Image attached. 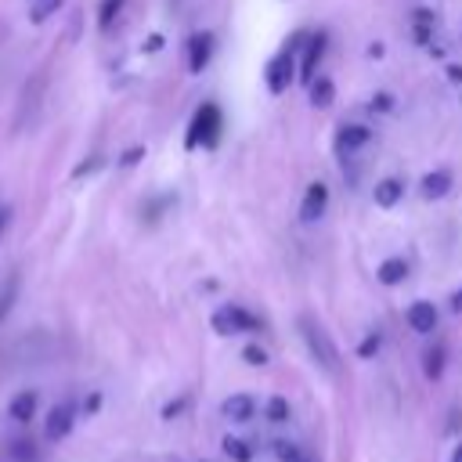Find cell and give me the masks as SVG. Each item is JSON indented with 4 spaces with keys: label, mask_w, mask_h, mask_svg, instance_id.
Returning <instances> with one entry per match:
<instances>
[{
    "label": "cell",
    "mask_w": 462,
    "mask_h": 462,
    "mask_svg": "<svg viewBox=\"0 0 462 462\" xmlns=\"http://www.w3.org/2000/svg\"><path fill=\"white\" fill-rule=\"evenodd\" d=\"M300 336H303L310 357H314L328 375H339V354H336V343L328 339V332H325L310 314H300Z\"/></svg>",
    "instance_id": "1"
},
{
    "label": "cell",
    "mask_w": 462,
    "mask_h": 462,
    "mask_svg": "<svg viewBox=\"0 0 462 462\" xmlns=\"http://www.w3.org/2000/svg\"><path fill=\"white\" fill-rule=\"evenodd\" d=\"M217 137H220V108L213 105V101H206L195 116H191V126H188V137H184V144L188 148H213L217 144Z\"/></svg>",
    "instance_id": "2"
},
{
    "label": "cell",
    "mask_w": 462,
    "mask_h": 462,
    "mask_svg": "<svg viewBox=\"0 0 462 462\" xmlns=\"http://www.w3.org/2000/svg\"><path fill=\"white\" fill-rule=\"evenodd\" d=\"M263 79H267V90H271V94H285V90H289V83L296 79V58H292V47H282V51L267 61Z\"/></svg>",
    "instance_id": "3"
},
{
    "label": "cell",
    "mask_w": 462,
    "mask_h": 462,
    "mask_svg": "<svg viewBox=\"0 0 462 462\" xmlns=\"http://www.w3.org/2000/svg\"><path fill=\"white\" fill-rule=\"evenodd\" d=\"M213 328H217L220 336H235V332H260V321H256L245 307L227 303V307H220V310L213 314Z\"/></svg>",
    "instance_id": "4"
},
{
    "label": "cell",
    "mask_w": 462,
    "mask_h": 462,
    "mask_svg": "<svg viewBox=\"0 0 462 462\" xmlns=\"http://www.w3.org/2000/svg\"><path fill=\"white\" fill-rule=\"evenodd\" d=\"M72 422H76V404L72 401H58L43 419V437L47 440H65L72 433Z\"/></svg>",
    "instance_id": "5"
},
{
    "label": "cell",
    "mask_w": 462,
    "mask_h": 462,
    "mask_svg": "<svg viewBox=\"0 0 462 462\" xmlns=\"http://www.w3.org/2000/svg\"><path fill=\"white\" fill-rule=\"evenodd\" d=\"M325 209H328V184H325V180L307 184V195H303V202H300V220H303V224H314V220L325 217Z\"/></svg>",
    "instance_id": "6"
},
{
    "label": "cell",
    "mask_w": 462,
    "mask_h": 462,
    "mask_svg": "<svg viewBox=\"0 0 462 462\" xmlns=\"http://www.w3.org/2000/svg\"><path fill=\"white\" fill-rule=\"evenodd\" d=\"M368 141H372V130L361 126V123H343V126L336 130V152H339V155H350V152L365 148Z\"/></svg>",
    "instance_id": "7"
},
{
    "label": "cell",
    "mask_w": 462,
    "mask_h": 462,
    "mask_svg": "<svg viewBox=\"0 0 462 462\" xmlns=\"http://www.w3.org/2000/svg\"><path fill=\"white\" fill-rule=\"evenodd\" d=\"M404 321L411 325V332H433L437 328V307L433 303H426V300H415L408 310H404Z\"/></svg>",
    "instance_id": "8"
},
{
    "label": "cell",
    "mask_w": 462,
    "mask_h": 462,
    "mask_svg": "<svg viewBox=\"0 0 462 462\" xmlns=\"http://www.w3.org/2000/svg\"><path fill=\"white\" fill-rule=\"evenodd\" d=\"M220 411H224V419H231V422H249V419L256 415V401H253L249 393H231V397L220 404Z\"/></svg>",
    "instance_id": "9"
},
{
    "label": "cell",
    "mask_w": 462,
    "mask_h": 462,
    "mask_svg": "<svg viewBox=\"0 0 462 462\" xmlns=\"http://www.w3.org/2000/svg\"><path fill=\"white\" fill-rule=\"evenodd\" d=\"M209 54H213V36L209 32L191 36V43H188V69L191 72H202L209 65Z\"/></svg>",
    "instance_id": "10"
},
{
    "label": "cell",
    "mask_w": 462,
    "mask_h": 462,
    "mask_svg": "<svg viewBox=\"0 0 462 462\" xmlns=\"http://www.w3.org/2000/svg\"><path fill=\"white\" fill-rule=\"evenodd\" d=\"M321 54H325V36L318 32V36H310V43H307V51H303V61H300V83H310V79L318 76V61H321Z\"/></svg>",
    "instance_id": "11"
},
{
    "label": "cell",
    "mask_w": 462,
    "mask_h": 462,
    "mask_svg": "<svg viewBox=\"0 0 462 462\" xmlns=\"http://www.w3.org/2000/svg\"><path fill=\"white\" fill-rule=\"evenodd\" d=\"M372 199H375V206H383V209H390V206H397V202L404 199V184H401L397 177H383V180L375 184V191H372Z\"/></svg>",
    "instance_id": "12"
},
{
    "label": "cell",
    "mask_w": 462,
    "mask_h": 462,
    "mask_svg": "<svg viewBox=\"0 0 462 462\" xmlns=\"http://www.w3.org/2000/svg\"><path fill=\"white\" fill-rule=\"evenodd\" d=\"M419 188H422V199H444L451 191V173L448 170H433V173L422 177Z\"/></svg>",
    "instance_id": "13"
},
{
    "label": "cell",
    "mask_w": 462,
    "mask_h": 462,
    "mask_svg": "<svg viewBox=\"0 0 462 462\" xmlns=\"http://www.w3.org/2000/svg\"><path fill=\"white\" fill-rule=\"evenodd\" d=\"M375 278H379L383 285H401V282L408 278V260H404V256H390V260H383L379 271H375Z\"/></svg>",
    "instance_id": "14"
},
{
    "label": "cell",
    "mask_w": 462,
    "mask_h": 462,
    "mask_svg": "<svg viewBox=\"0 0 462 462\" xmlns=\"http://www.w3.org/2000/svg\"><path fill=\"white\" fill-rule=\"evenodd\" d=\"M7 411H11L14 422H32V419H36V393H32V390H22L18 397H11Z\"/></svg>",
    "instance_id": "15"
},
{
    "label": "cell",
    "mask_w": 462,
    "mask_h": 462,
    "mask_svg": "<svg viewBox=\"0 0 462 462\" xmlns=\"http://www.w3.org/2000/svg\"><path fill=\"white\" fill-rule=\"evenodd\" d=\"M307 87H310V105H318V108H328V105H332L336 87H332V79H328V76H314Z\"/></svg>",
    "instance_id": "16"
},
{
    "label": "cell",
    "mask_w": 462,
    "mask_h": 462,
    "mask_svg": "<svg viewBox=\"0 0 462 462\" xmlns=\"http://www.w3.org/2000/svg\"><path fill=\"white\" fill-rule=\"evenodd\" d=\"M422 361H426V365H422V368H426V375H430V379H440V372H444V346H440V343H437V346H430Z\"/></svg>",
    "instance_id": "17"
},
{
    "label": "cell",
    "mask_w": 462,
    "mask_h": 462,
    "mask_svg": "<svg viewBox=\"0 0 462 462\" xmlns=\"http://www.w3.org/2000/svg\"><path fill=\"white\" fill-rule=\"evenodd\" d=\"M224 455H227V458H235V462H253L249 444H245V440H238V437H224Z\"/></svg>",
    "instance_id": "18"
},
{
    "label": "cell",
    "mask_w": 462,
    "mask_h": 462,
    "mask_svg": "<svg viewBox=\"0 0 462 462\" xmlns=\"http://www.w3.org/2000/svg\"><path fill=\"white\" fill-rule=\"evenodd\" d=\"M123 4H126V0H101V7H97V25L108 29V25L116 22V14L123 11Z\"/></svg>",
    "instance_id": "19"
},
{
    "label": "cell",
    "mask_w": 462,
    "mask_h": 462,
    "mask_svg": "<svg viewBox=\"0 0 462 462\" xmlns=\"http://www.w3.org/2000/svg\"><path fill=\"white\" fill-rule=\"evenodd\" d=\"M58 7H61V0H32L29 18H32V22H43V18H51Z\"/></svg>",
    "instance_id": "20"
},
{
    "label": "cell",
    "mask_w": 462,
    "mask_h": 462,
    "mask_svg": "<svg viewBox=\"0 0 462 462\" xmlns=\"http://www.w3.org/2000/svg\"><path fill=\"white\" fill-rule=\"evenodd\" d=\"M267 419L271 422H289V401L285 397H271L267 401Z\"/></svg>",
    "instance_id": "21"
},
{
    "label": "cell",
    "mask_w": 462,
    "mask_h": 462,
    "mask_svg": "<svg viewBox=\"0 0 462 462\" xmlns=\"http://www.w3.org/2000/svg\"><path fill=\"white\" fill-rule=\"evenodd\" d=\"M14 296H18V282L11 278L4 289H0V321H4V314L11 310V303H14Z\"/></svg>",
    "instance_id": "22"
},
{
    "label": "cell",
    "mask_w": 462,
    "mask_h": 462,
    "mask_svg": "<svg viewBox=\"0 0 462 462\" xmlns=\"http://www.w3.org/2000/svg\"><path fill=\"white\" fill-rule=\"evenodd\" d=\"M379 346H383V336H379V332H368V336L361 339L357 354H361V357H372V354H379Z\"/></svg>",
    "instance_id": "23"
},
{
    "label": "cell",
    "mask_w": 462,
    "mask_h": 462,
    "mask_svg": "<svg viewBox=\"0 0 462 462\" xmlns=\"http://www.w3.org/2000/svg\"><path fill=\"white\" fill-rule=\"evenodd\" d=\"M11 458H18V462H32V458H36V451H32V444H29V440H18V444H11Z\"/></svg>",
    "instance_id": "24"
},
{
    "label": "cell",
    "mask_w": 462,
    "mask_h": 462,
    "mask_svg": "<svg viewBox=\"0 0 462 462\" xmlns=\"http://www.w3.org/2000/svg\"><path fill=\"white\" fill-rule=\"evenodd\" d=\"M274 455H278L282 462H300V451H296V444H289V440H278V444H274Z\"/></svg>",
    "instance_id": "25"
},
{
    "label": "cell",
    "mask_w": 462,
    "mask_h": 462,
    "mask_svg": "<svg viewBox=\"0 0 462 462\" xmlns=\"http://www.w3.org/2000/svg\"><path fill=\"white\" fill-rule=\"evenodd\" d=\"M242 357H245L249 365H267V350H263V346H256V343H249V346L242 350Z\"/></svg>",
    "instance_id": "26"
},
{
    "label": "cell",
    "mask_w": 462,
    "mask_h": 462,
    "mask_svg": "<svg viewBox=\"0 0 462 462\" xmlns=\"http://www.w3.org/2000/svg\"><path fill=\"white\" fill-rule=\"evenodd\" d=\"M390 101H393L390 94H375V97H372V112H375V108H379V112H390Z\"/></svg>",
    "instance_id": "27"
},
{
    "label": "cell",
    "mask_w": 462,
    "mask_h": 462,
    "mask_svg": "<svg viewBox=\"0 0 462 462\" xmlns=\"http://www.w3.org/2000/svg\"><path fill=\"white\" fill-rule=\"evenodd\" d=\"M448 79H451V83H462V69H458V65H451V69H448Z\"/></svg>",
    "instance_id": "28"
},
{
    "label": "cell",
    "mask_w": 462,
    "mask_h": 462,
    "mask_svg": "<svg viewBox=\"0 0 462 462\" xmlns=\"http://www.w3.org/2000/svg\"><path fill=\"white\" fill-rule=\"evenodd\" d=\"M144 47H148V51H159V47H162V36H148V43H144Z\"/></svg>",
    "instance_id": "29"
},
{
    "label": "cell",
    "mask_w": 462,
    "mask_h": 462,
    "mask_svg": "<svg viewBox=\"0 0 462 462\" xmlns=\"http://www.w3.org/2000/svg\"><path fill=\"white\" fill-rule=\"evenodd\" d=\"M137 159H141V148H134V152H126V159H123V162L130 166V162H137Z\"/></svg>",
    "instance_id": "30"
},
{
    "label": "cell",
    "mask_w": 462,
    "mask_h": 462,
    "mask_svg": "<svg viewBox=\"0 0 462 462\" xmlns=\"http://www.w3.org/2000/svg\"><path fill=\"white\" fill-rule=\"evenodd\" d=\"M451 310H462V289L451 296Z\"/></svg>",
    "instance_id": "31"
},
{
    "label": "cell",
    "mask_w": 462,
    "mask_h": 462,
    "mask_svg": "<svg viewBox=\"0 0 462 462\" xmlns=\"http://www.w3.org/2000/svg\"><path fill=\"white\" fill-rule=\"evenodd\" d=\"M4 227H7V209H0V235H4Z\"/></svg>",
    "instance_id": "32"
},
{
    "label": "cell",
    "mask_w": 462,
    "mask_h": 462,
    "mask_svg": "<svg viewBox=\"0 0 462 462\" xmlns=\"http://www.w3.org/2000/svg\"><path fill=\"white\" fill-rule=\"evenodd\" d=\"M451 462H462V444L455 448V455H451Z\"/></svg>",
    "instance_id": "33"
},
{
    "label": "cell",
    "mask_w": 462,
    "mask_h": 462,
    "mask_svg": "<svg viewBox=\"0 0 462 462\" xmlns=\"http://www.w3.org/2000/svg\"><path fill=\"white\" fill-rule=\"evenodd\" d=\"M300 462H303V458H300Z\"/></svg>",
    "instance_id": "34"
}]
</instances>
